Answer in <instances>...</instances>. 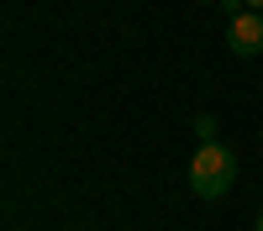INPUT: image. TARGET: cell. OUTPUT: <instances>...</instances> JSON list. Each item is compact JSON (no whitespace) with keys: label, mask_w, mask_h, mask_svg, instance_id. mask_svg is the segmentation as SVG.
Instances as JSON below:
<instances>
[{"label":"cell","mask_w":263,"mask_h":231,"mask_svg":"<svg viewBox=\"0 0 263 231\" xmlns=\"http://www.w3.org/2000/svg\"><path fill=\"white\" fill-rule=\"evenodd\" d=\"M253 231H263V210H258V221H253Z\"/></svg>","instance_id":"5b68a950"},{"label":"cell","mask_w":263,"mask_h":231,"mask_svg":"<svg viewBox=\"0 0 263 231\" xmlns=\"http://www.w3.org/2000/svg\"><path fill=\"white\" fill-rule=\"evenodd\" d=\"M227 48H232L237 58H253V53H263V16H258V11L232 16V27H227Z\"/></svg>","instance_id":"7a4b0ae2"},{"label":"cell","mask_w":263,"mask_h":231,"mask_svg":"<svg viewBox=\"0 0 263 231\" xmlns=\"http://www.w3.org/2000/svg\"><path fill=\"white\" fill-rule=\"evenodd\" d=\"M195 137H200V142H216V116H195Z\"/></svg>","instance_id":"3957f363"},{"label":"cell","mask_w":263,"mask_h":231,"mask_svg":"<svg viewBox=\"0 0 263 231\" xmlns=\"http://www.w3.org/2000/svg\"><path fill=\"white\" fill-rule=\"evenodd\" d=\"M242 6H248V11H258V16H263V0H242Z\"/></svg>","instance_id":"277c9868"},{"label":"cell","mask_w":263,"mask_h":231,"mask_svg":"<svg viewBox=\"0 0 263 231\" xmlns=\"http://www.w3.org/2000/svg\"><path fill=\"white\" fill-rule=\"evenodd\" d=\"M237 153L227 142H200V153H195V163H190V189L200 200H221L227 189L237 184Z\"/></svg>","instance_id":"6da1fadb"}]
</instances>
